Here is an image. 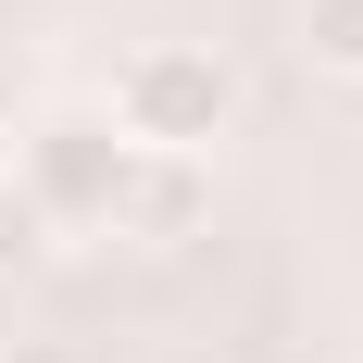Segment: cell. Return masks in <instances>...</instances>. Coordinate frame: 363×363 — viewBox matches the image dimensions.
<instances>
[{
  "label": "cell",
  "instance_id": "cell-4",
  "mask_svg": "<svg viewBox=\"0 0 363 363\" xmlns=\"http://www.w3.org/2000/svg\"><path fill=\"white\" fill-rule=\"evenodd\" d=\"M301 50H313V75L363 88V0H301Z\"/></svg>",
  "mask_w": 363,
  "mask_h": 363
},
{
  "label": "cell",
  "instance_id": "cell-3",
  "mask_svg": "<svg viewBox=\"0 0 363 363\" xmlns=\"http://www.w3.org/2000/svg\"><path fill=\"white\" fill-rule=\"evenodd\" d=\"M201 213H213V163H188V150H138L113 188V238H138V251L201 238Z\"/></svg>",
  "mask_w": 363,
  "mask_h": 363
},
{
  "label": "cell",
  "instance_id": "cell-2",
  "mask_svg": "<svg viewBox=\"0 0 363 363\" xmlns=\"http://www.w3.org/2000/svg\"><path fill=\"white\" fill-rule=\"evenodd\" d=\"M125 163H138V150L113 138V113H38L26 150H13V176H26V201L50 213V238H63V225H113Z\"/></svg>",
  "mask_w": 363,
  "mask_h": 363
},
{
  "label": "cell",
  "instance_id": "cell-1",
  "mask_svg": "<svg viewBox=\"0 0 363 363\" xmlns=\"http://www.w3.org/2000/svg\"><path fill=\"white\" fill-rule=\"evenodd\" d=\"M101 113H113L125 150H188V163H213V138L238 125V75H225V50H201V38H150V50L113 63Z\"/></svg>",
  "mask_w": 363,
  "mask_h": 363
},
{
  "label": "cell",
  "instance_id": "cell-5",
  "mask_svg": "<svg viewBox=\"0 0 363 363\" xmlns=\"http://www.w3.org/2000/svg\"><path fill=\"white\" fill-rule=\"evenodd\" d=\"M38 251H50V213H38V201H26V176L0 163V276H26Z\"/></svg>",
  "mask_w": 363,
  "mask_h": 363
},
{
  "label": "cell",
  "instance_id": "cell-6",
  "mask_svg": "<svg viewBox=\"0 0 363 363\" xmlns=\"http://www.w3.org/2000/svg\"><path fill=\"white\" fill-rule=\"evenodd\" d=\"M0 363H75V351H0Z\"/></svg>",
  "mask_w": 363,
  "mask_h": 363
}]
</instances>
